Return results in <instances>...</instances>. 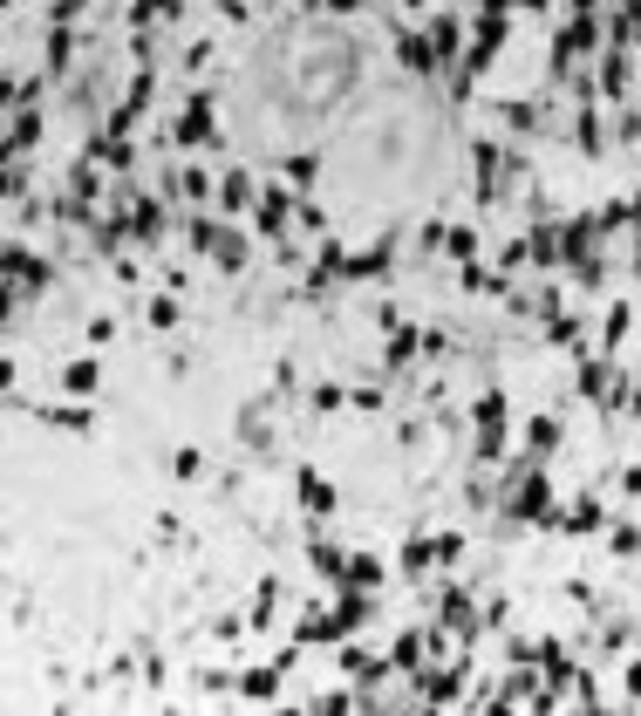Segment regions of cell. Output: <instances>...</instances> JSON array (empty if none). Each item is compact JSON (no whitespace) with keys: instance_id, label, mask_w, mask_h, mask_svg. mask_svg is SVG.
Masks as SVG:
<instances>
[{"instance_id":"cell-1","label":"cell","mask_w":641,"mask_h":716,"mask_svg":"<svg viewBox=\"0 0 641 716\" xmlns=\"http://www.w3.org/2000/svg\"><path fill=\"white\" fill-rule=\"evenodd\" d=\"M478 457H485V464L505 457V396H498V389L478 396Z\"/></svg>"},{"instance_id":"cell-2","label":"cell","mask_w":641,"mask_h":716,"mask_svg":"<svg viewBox=\"0 0 641 716\" xmlns=\"http://www.w3.org/2000/svg\"><path fill=\"white\" fill-rule=\"evenodd\" d=\"M41 287H48V260H28L21 246H7V294H14V307L28 294H41Z\"/></svg>"},{"instance_id":"cell-3","label":"cell","mask_w":641,"mask_h":716,"mask_svg":"<svg viewBox=\"0 0 641 716\" xmlns=\"http://www.w3.org/2000/svg\"><path fill=\"white\" fill-rule=\"evenodd\" d=\"M212 130H219V123H212V96H185V110H178V123H171V137H178V144H212Z\"/></svg>"},{"instance_id":"cell-4","label":"cell","mask_w":641,"mask_h":716,"mask_svg":"<svg viewBox=\"0 0 641 716\" xmlns=\"http://www.w3.org/2000/svg\"><path fill=\"white\" fill-rule=\"evenodd\" d=\"M437 614H444V628H451L457 641H478V628H485V614H478V607H471V594H464V587H451V594H437Z\"/></svg>"},{"instance_id":"cell-5","label":"cell","mask_w":641,"mask_h":716,"mask_svg":"<svg viewBox=\"0 0 641 716\" xmlns=\"http://www.w3.org/2000/svg\"><path fill=\"white\" fill-rule=\"evenodd\" d=\"M601 96H607V103H635V76H628V48H601Z\"/></svg>"},{"instance_id":"cell-6","label":"cell","mask_w":641,"mask_h":716,"mask_svg":"<svg viewBox=\"0 0 641 716\" xmlns=\"http://www.w3.org/2000/svg\"><path fill=\"white\" fill-rule=\"evenodd\" d=\"M123 226H130L137 246H157V239H164V205H157V198H130V205H123Z\"/></svg>"},{"instance_id":"cell-7","label":"cell","mask_w":641,"mask_h":716,"mask_svg":"<svg viewBox=\"0 0 641 716\" xmlns=\"http://www.w3.org/2000/svg\"><path fill=\"white\" fill-rule=\"evenodd\" d=\"M471 171H478V198H498V185H505V151L498 144H471Z\"/></svg>"},{"instance_id":"cell-8","label":"cell","mask_w":641,"mask_h":716,"mask_svg":"<svg viewBox=\"0 0 641 716\" xmlns=\"http://www.w3.org/2000/svg\"><path fill=\"white\" fill-rule=\"evenodd\" d=\"M35 144H41V116H35V103H21L7 116V157H28Z\"/></svg>"},{"instance_id":"cell-9","label":"cell","mask_w":641,"mask_h":716,"mask_svg":"<svg viewBox=\"0 0 641 716\" xmlns=\"http://www.w3.org/2000/svg\"><path fill=\"white\" fill-rule=\"evenodd\" d=\"M614 369H607V362H594V355H580V376H573V389H580V396H587V403H607V396H614Z\"/></svg>"},{"instance_id":"cell-10","label":"cell","mask_w":641,"mask_h":716,"mask_svg":"<svg viewBox=\"0 0 641 716\" xmlns=\"http://www.w3.org/2000/svg\"><path fill=\"white\" fill-rule=\"evenodd\" d=\"M253 226H260L266 239H280V232L294 226V198H287V191H260V219H253Z\"/></svg>"},{"instance_id":"cell-11","label":"cell","mask_w":641,"mask_h":716,"mask_svg":"<svg viewBox=\"0 0 641 716\" xmlns=\"http://www.w3.org/2000/svg\"><path fill=\"white\" fill-rule=\"evenodd\" d=\"M396 62H403L410 76H430V69H437V48H430V35H396Z\"/></svg>"},{"instance_id":"cell-12","label":"cell","mask_w":641,"mask_h":716,"mask_svg":"<svg viewBox=\"0 0 641 716\" xmlns=\"http://www.w3.org/2000/svg\"><path fill=\"white\" fill-rule=\"evenodd\" d=\"M389 260H396V246L382 239V246H369V253H355V260L341 266V280H382V273H389Z\"/></svg>"},{"instance_id":"cell-13","label":"cell","mask_w":641,"mask_h":716,"mask_svg":"<svg viewBox=\"0 0 641 716\" xmlns=\"http://www.w3.org/2000/svg\"><path fill=\"white\" fill-rule=\"evenodd\" d=\"M280 676H287V662H273V669H246V676H239V696H246V703H273V696H280Z\"/></svg>"},{"instance_id":"cell-14","label":"cell","mask_w":641,"mask_h":716,"mask_svg":"<svg viewBox=\"0 0 641 716\" xmlns=\"http://www.w3.org/2000/svg\"><path fill=\"white\" fill-rule=\"evenodd\" d=\"M560 451V423L553 416H532L526 423V464H539V457H553Z\"/></svg>"},{"instance_id":"cell-15","label":"cell","mask_w":641,"mask_h":716,"mask_svg":"<svg viewBox=\"0 0 641 716\" xmlns=\"http://www.w3.org/2000/svg\"><path fill=\"white\" fill-rule=\"evenodd\" d=\"M96 382H103V369H96V362H69V369H62V396L89 403V396H96Z\"/></svg>"},{"instance_id":"cell-16","label":"cell","mask_w":641,"mask_h":716,"mask_svg":"<svg viewBox=\"0 0 641 716\" xmlns=\"http://www.w3.org/2000/svg\"><path fill=\"white\" fill-rule=\"evenodd\" d=\"M601 498H573V512H566L560 519V532H573V539H580V532H601Z\"/></svg>"},{"instance_id":"cell-17","label":"cell","mask_w":641,"mask_h":716,"mask_svg":"<svg viewBox=\"0 0 641 716\" xmlns=\"http://www.w3.org/2000/svg\"><path fill=\"white\" fill-rule=\"evenodd\" d=\"M307 560L321 566V573H328V580H348V553H341L335 539H307Z\"/></svg>"},{"instance_id":"cell-18","label":"cell","mask_w":641,"mask_h":716,"mask_svg":"<svg viewBox=\"0 0 641 716\" xmlns=\"http://www.w3.org/2000/svg\"><path fill=\"white\" fill-rule=\"evenodd\" d=\"M430 48H437V62H464V28H457L451 14L430 28Z\"/></svg>"},{"instance_id":"cell-19","label":"cell","mask_w":641,"mask_h":716,"mask_svg":"<svg viewBox=\"0 0 641 716\" xmlns=\"http://www.w3.org/2000/svg\"><path fill=\"white\" fill-rule=\"evenodd\" d=\"M526 260L532 266H560V232H553V226H532L526 232Z\"/></svg>"},{"instance_id":"cell-20","label":"cell","mask_w":641,"mask_h":716,"mask_svg":"<svg viewBox=\"0 0 641 716\" xmlns=\"http://www.w3.org/2000/svg\"><path fill=\"white\" fill-rule=\"evenodd\" d=\"M301 505H307V512H314V519H328V512H335V485L307 471V478H301Z\"/></svg>"},{"instance_id":"cell-21","label":"cell","mask_w":641,"mask_h":716,"mask_svg":"<svg viewBox=\"0 0 641 716\" xmlns=\"http://www.w3.org/2000/svg\"><path fill=\"white\" fill-rule=\"evenodd\" d=\"M219 205H226V212H246V205H253V171H232L226 185H219Z\"/></svg>"},{"instance_id":"cell-22","label":"cell","mask_w":641,"mask_h":716,"mask_svg":"<svg viewBox=\"0 0 641 716\" xmlns=\"http://www.w3.org/2000/svg\"><path fill=\"white\" fill-rule=\"evenodd\" d=\"M430 566H437V539H410V546H403V573H410V580H423Z\"/></svg>"},{"instance_id":"cell-23","label":"cell","mask_w":641,"mask_h":716,"mask_svg":"<svg viewBox=\"0 0 641 716\" xmlns=\"http://www.w3.org/2000/svg\"><path fill=\"white\" fill-rule=\"evenodd\" d=\"M48 69H55V76H69V69H76V35H69V28H55V35H48Z\"/></svg>"},{"instance_id":"cell-24","label":"cell","mask_w":641,"mask_h":716,"mask_svg":"<svg viewBox=\"0 0 641 716\" xmlns=\"http://www.w3.org/2000/svg\"><path fill=\"white\" fill-rule=\"evenodd\" d=\"M314 178H321V157H314V151L287 157V185H294V191H314Z\"/></svg>"},{"instance_id":"cell-25","label":"cell","mask_w":641,"mask_h":716,"mask_svg":"<svg viewBox=\"0 0 641 716\" xmlns=\"http://www.w3.org/2000/svg\"><path fill=\"white\" fill-rule=\"evenodd\" d=\"M348 580L376 594V587H382V560H376V553H348Z\"/></svg>"},{"instance_id":"cell-26","label":"cell","mask_w":641,"mask_h":716,"mask_svg":"<svg viewBox=\"0 0 641 716\" xmlns=\"http://www.w3.org/2000/svg\"><path fill=\"white\" fill-rule=\"evenodd\" d=\"M444 246H451L457 260L471 266V260H478V226H451V232H444Z\"/></svg>"},{"instance_id":"cell-27","label":"cell","mask_w":641,"mask_h":716,"mask_svg":"<svg viewBox=\"0 0 641 716\" xmlns=\"http://www.w3.org/2000/svg\"><path fill=\"white\" fill-rule=\"evenodd\" d=\"M416 348H423V335H416V328H396V335H389V369H403Z\"/></svg>"},{"instance_id":"cell-28","label":"cell","mask_w":641,"mask_h":716,"mask_svg":"<svg viewBox=\"0 0 641 716\" xmlns=\"http://www.w3.org/2000/svg\"><path fill=\"white\" fill-rule=\"evenodd\" d=\"M607 553H614V560H641V526H614Z\"/></svg>"},{"instance_id":"cell-29","label":"cell","mask_w":641,"mask_h":716,"mask_svg":"<svg viewBox=\"0 0 641 716\" xmlns=\"http://www.w3.org/2000/svg\"><path fill=\"white\" fill-rule=\"evenodd\" d=\"M164 14H178V0H137V7H130V28H151Z\"/></svg>"},{"instance_id":"cell-30","label":"cell","mask_w":641,"mask_h":716,"mask_svg":"<svg viewBox=\"0 0 641 716\" xmlns=\"http://www.w3.org/2000/svg\"><path fill=\"white\" fill-rule=\"evenodd\" d=\"M178 185H185V198H191V205H205V198H212V178H205L198 164H185V171H178Z\"/></svg>"},{"instance_id":"cell-31","label":"cell","mask_w":641,"mask_h":716,"mask_svg":"<svg viewBox=\"0 0 641 716\" xmlns=\"http://www.w3.org/2000/svg\"><path fill=\"white\" fill-rule=\"evenodd\" d=\"M628 321H635L628 307H607V328H601V341H607V348H621V341H628Z\"/></svg>"},{"instance_id":"cell-32","label":"cell","mask_w":641,"mask_h":716,"mask_svg":"<svg viewBox=\"0 0 641 716\" xmlns=\"http://www.w3.org/2000/svg\"><path fill=\"white\" fill-rule=\"evenodd\" d=\"M294 226H301V232H328V212H321L314 198H301V205H294Z\"/></svg>"},{"instance_id":"cell-33","label":"cell","mask_w":641,"mask_h":716,"mask_svg":"<svg viewBox=\"0 0 641 716\" xmlns=\"http://www.w3.org/2000/svg\"><path fill=\"white\" fill-rule=\"evenodd\" d=\"M498 110H505L512 130H539V110H532V103H498Z\"/></svg>"},{"instance_id":"cell-34","label":"cell","mask_w":641,"mask_h":716,"mask_svg":"<svg viewBox=\"0 0 641 716\" xmlns=\"http://www.w3.org/2000/svg\"><path fill=\"white\" fill-rule=\"evenodd\" d=\"M614 130H621V144H641V110L635 103H621V123H614Z\"/></svg>"},{"instance_id":"cell-35","label":"cell","mask_w":641,"mask_h":716,"mask_svg":"<svg viewBox=\"0 0 641 716\" xmlns=\"http://www.w3.org/2000/svg\"><path fill=\"white\" fill-rule=\"evenodd\" d=\"M48 423H62V430H96V416H89V410H48Z\"/></svg>"},{"instance_id":"cell-36","label":"cell","mask_w":641,"mask_h":716,"mask_svg":"<svg viewBox=\"0 0 641 716\" xmlns=\"http://www.w3.org/2000/svg\"><path fill=\"white\" fill-rule=\"evenodd\" d=\"M96 191H103V178L89 171V157H76V198H96Z\"/></svg>"},{"instance_id":"cell-37","label":"cell","mask_w":641,"mask_h":716,"mask_svg":"<svg viewBox=\"0 0 641 716\" xmlns=\"http://www.w3.org/2000/svg\"><path fill=\"white\" fill-rule=\"evenodd\" d=\"M82 7H89V0H48V14H55V28H69V21H76Z\"/></svg>"},{"instance_id":"cell-38","label":"cell","mask_w":641,"mask_h":716,"mask_svg":"<svg viewBox=\"0 0 641 716\" xmlns=\"http://www.w3.org/2000/svg\"><path fill=\"white\" fill-rule=\"evenodd\" d=\"M151 328H178V301H151Z\"/></svg>"},{"instance_id":"cell-39","label":"cell","mask_w":641,"mask_h":716,"mask_svg":"<svg viewBox=\"0 0 641 716\" xmlns=\"http://www.w3.org/2000/svg\"><path fill=\"white\" fill-rule=\"evenodd\" d=\"M341 403H348V396H341L335 382H321V389H314V410H341Z\"/></svg>"},{"instance_id":"cell-40","label":"cell","mask_w":641,"mask_h":716,"mask_svg":"<svg viewBox=\"0 0 641 716\" xmlns=\"http://www.w3.org/2000/svg\"><path fill=\"white\" fill-rule=\"evenodd\" d=\"M178 478H205V457H198V451H178Z\"/></svg>"},{"instance_id":"cell-41","label":"cell","mask_w":641,"mask_h":716,"mask_svg":"<svg viewBox=\"0 0 641 716\" xmlns=\"http://www.w3.org/2000/svg\"><path fill=\"white\" fill-rule=\"evenodd\" d=\"M621 689H628V703L641 696V662H628V676H621Z\"/></svg>"},{"instance_id":"cell-42","label":"cell","mask_w":641,"mask_h":716,"mask_svg":"<svg viewBox=\"0 0 641 716\" xmlns=\"http://www.w3.org/2000/svg\"><path fill=\"white\" fill-rule=\"evenodd\" d=\"M621 491H628V498H641V464H635V471H621Z\"/></svg>"},{"instance_id":"cell-43","label":"cell","mask_w":641,"mask_h":716,"mask_svg":"<svg viewBox=\"0 0 641 716\" xmlns=\"http://www.w3.org/2000/svg\"><path fill=\"white\" fill-rule=\"evenodd\" d=\"M328 7H335V14H362V0H328Z\"/></svg>"},{"instance_id":"cell-44","label":"cell","mask_w":641,"mask_h":716,"mask_svg":"<svg viewBox=\"0 0 641 716\" xmlns=\"http://www.w3.org/2000/svg\"><path fill=\"white\" fill-rule=\"evenodd\" d=\"M566 7H573V14H594V7H601V0H566Z\"/></svg>"},{"instance_id":"cell-45","label":"cell","mask_w":641,"mask_h":716,"mask_svg":"<svg viewBox=\"0 0 641 716\" xmlns=\"http://www.w3.org/2000/svg\"><path fill=\"white\" fill-rule=\"evenodd\" d=\"M512 7H526V14H539V7H546V0H512Z\"/></svg>"},{"instance_id":"cell-46","label":"cell","mask_w":641,"mask_h":716,"mask_svg":"<svg viewBox=\"0 0 641 716\" xmlns=\"http://www.w3.org/2000/svg\"><path fill=\"white\" fill-rule=\"evenodd\" d=\"M396 7H410V14H416V7H423V0H396Z\"/></svg>"}]
</instances>
